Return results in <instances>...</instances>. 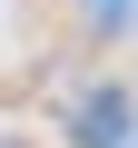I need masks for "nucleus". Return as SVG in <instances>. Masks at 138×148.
Masks as SVG:
<instances>
[{"label": "nucleus", "instance_id": "1", "mask_svg": "<svg viewBox=\"0 0 138 148\" xmlns=\"http://www.w3.org/2000/svg\"><path fill=\"white\" fill-rule=\"evenodd\" d=\"M89 10H99V20H128V10H138V0H89Z\"/></svg>", "mask_w": 138, "mask_h": 148}, {"label": "nucleus", "instance_id": "2", "mask_svg": "<svg viewBox=\"0 0 138 148\" xmlns=\"http://www.w3.org/2000/svg\"><path fill=\"white\" fill-rule=\"evenodd\" d=\"M0 148H30V138H0Z\"/></svg>", "mask_w": 138, "mask_h": 148}]
</instances>
